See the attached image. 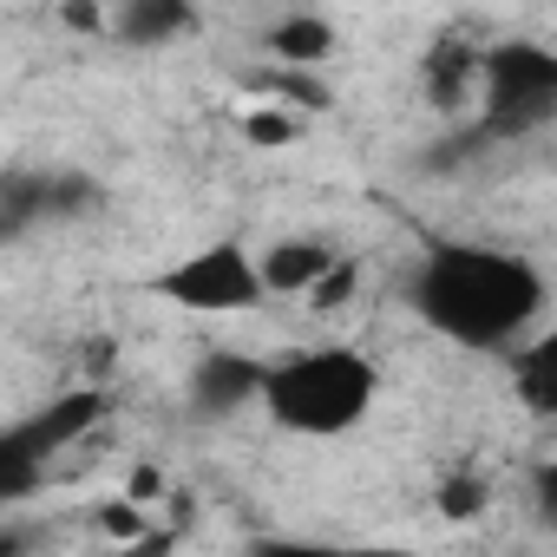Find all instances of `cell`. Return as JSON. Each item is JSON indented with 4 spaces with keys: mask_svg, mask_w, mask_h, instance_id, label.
Returning a JSON list of instances; mask_svg holds the SVG:
<instances>
[{
    "mask_svg": "<svg viewBox=\"0 0 557 557\" xmlns=\"http://www.w3.org/2000/svg\"><path fill=\"white\" fill-rule=\"evenodd\" d=\"M479 505H485V485H479V479H453V485L440 492V511H446V518H472Z\"/></svg>",
    "mask_w": 557,
    "mask_h": 557,
    "instance_id": "cell-12",
    "label": "cell"
},
{
    "mask_svg": "<svg viewBox=\"0 0 557 557\" xmlns=\"http://www.w3.org/2000/svg\"><path fill=\"white\" fill-rule=\"evenodd\" d=\"M296 132H302V119H296L289 106H275V99L243 112V138H249V145H262V151H269V145H296Z\"/></svg>",
    "mask_w": 557,
    "mask_h": 557,
    "instance_id": "cell-10",
    "label": "cell"
},
{
    "mask_svg": "<svg viewBox=\"0 0 557 557\" xmlns=\"http://www.w3.org/2000/svg\"><path fill=\"white\" fill-rule=\"evenodd\" d=\"M479 106H485V132L492 138L544 125L550 106H557V53H544V47L479 53Z\"/></svg>",
    "mask_w": 557,
    "mask_h": 557,
    "instance_id": "cell-4",
    "label": "cell"
},
{
    "mask_svg": "<svg viewBox=\"0 0 557 557\" xmlns=\"http://www.w3.org/2000/svg\"><path fill=\"white\" fill-rule=\"evenodd\" d=\"M407 302L440 342H453L466 355H518L550 309V283L518 249L440 243L420 256Z\"/></svg>",
    "mask_w": 557,
    "mask_h": 557,
    "instance_id": "cell-1",
    "label": "cell"
},
{
    "mask_svg": "<svg viewBox=\"0 0 557 557\" xmlns=\"http://www.w3.org/2000/svg\"><path fill=\"white\" fill-rule=\"evenodd\" d=\"M374 400H381V368L348 342L275 355L262 361V387H256V407L296 440H342L374 413Z\"/></svg>",
    "mask_w": 557,
    "mask_h": 557,
    "instance_id": "cell-2",
    "label": "cell"
},
{
    "mask_svg": "<svg viewBox=\"0 0 557 557\" xmlns=\"http://www.w3.org/2000/svg\"><path fill=\"white\" fill-rule=\"evenodd\" d=\"M158 492H164V472H158V466H138V472L125 479V505H138V511H145Z\"/></svg>",
    "mask_w": 557,
    "mask_h": 557,
    "instance_id": "cell-13",
    "label": "cell"
},
{
    "mask_svg": "<svg viewBox=\"0 0 557 557\" xmlns=\"http://www.w3.org/2000/svg\"><path fill=\"white\" fill-rule=\"evenodd\" d=\"M269 53L283 60V66H315V60L335 53V27L322 14H283V21L269 27Z\"/></svg>",
    "mask_w": 557,
    "mask_h": 557,
    "instance_id": "cell-9",
    "label": "cell"
},
{
    "mask_svg": "<svg viewBox=\"0 0 557 557\" xmlns=\"http://www.w3.org/2000/svg\"><path fill=\"white\" fill-rule=\"evenodd\" d=\"M66 27H86V34H106V14H99V8H66Z\"/></svg>",
    "mask_w": 557,
    "mask_h": 557,
    "instance_id": "cell-14",
    "label": "cell"
},
{
    "mask_svg": "<svg viewBox=\"0 0 557 557\" xmlns=\"http://www.w3.org/2000/svg\"><path fill=\"white\" fill-rule=\"evenodd\" d=\"M335 269V249L329 243H315V236H283V243H269V249H256V275H262V296L275 302V296H315V283Z\"/></svg>",
    "mask_w": 557,
    "mask_h": 557,
    "instance_id": "cell-6",
    "label": "cell"
},
{
    "mask_svg": "<svg viewBox=\"0 0 557 557\" xmlns=\"http://www.w3.org/2000/svg\"><path fill=\"white\" fill-rule=\"evenodd\" d=\"M256 557H413V550H381V544H262Z\"/></svg>",
    "mask_w": 557,
    "mask_h": 557,
    "instance_id": "cell-11",
    "label": "cell"
},
{
    "mask_svg": "<svg viewBox=\"0 0 557 557\" xmlns=\"http://www.w3.org/2000/svg\"><path fill=\"white\" fill-rule=\"evenodd\" d=\"M151 296L184 309V315H249L262 309V275H256V249L236 243V236H216L177 262H164L151 275Z\"/></svg>",
    "mask_w": 557,
    "mask_h": 557,
    "instance_id": "cell-3",
    "label": "cell"
},
{
    "mask_svg": "<svg viewBox=\"0 0 557 557\" xmlns=\"http://www.w3.org/2000/svg\"><path fill=\"white\" fill-rule=\"evenodd\" d=\"M99 413H106L99 394H60V400L40 407L34 420H21V426L0 433V511H8L14 498H27V492L47 479V466H53Z\"/></svg>",
    "mask_w": 557,
    "mask_h": 557,
    "instance_id": "cell-5",
    "label": "cell"
},
{
    "mask_svg": "<svg viewBox=\"0 0 557 557\" xmlns=\"http://www.w3.org/2000/svg\"><path fill=\"white\" fill-rule=\"evenodd\" d=\"M106 27L119 40H132V47H164V40L197 34V14L184 8V0H132V8H119Z\"/></svg>",
    "mask_w": 557,
    "mask_h": 557,
    "instance_id": "cell-8",
    "label": "cell"
},
{
    "mask_svg": "<svg viewBox=\"0 0 557 557\" xmlns=\"http://www.w3.org/2000/svg\"><path fill=\"white\" fill-rule=\"evenodd\" d=\"M0 557H21V537L8 531V518H0Z\"/></svg>",
    "mask_w": 557,
    "mask_h": 557,
    "instance_id": "cell-15",
    "label": "cell"
},
{
    "mask_svg": "<svg viewBox=\"0 0 557 557\" xmlns=\"http://www.w3.org/2000/svg\"><path fill=\"white\" fill-rule=\"evenodd\" d=\"M262 387V361H243V355H210L197 374H190V407L197 413H236L249 407Z\"/></svg>",
    "mask_w": 557,
    "mask_h": 557,
    "instance_id": "cell-7",
    "label": "cell"
}]
</instances>
